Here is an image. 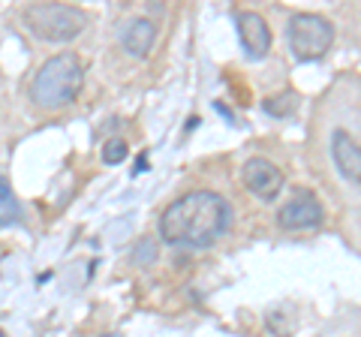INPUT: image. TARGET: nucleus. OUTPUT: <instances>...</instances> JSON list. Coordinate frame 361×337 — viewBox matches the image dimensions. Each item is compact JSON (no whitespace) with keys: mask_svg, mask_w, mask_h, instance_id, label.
Returning <instances> with one entry per match:
<instances>
[{"mask_svg":"<svg viewBox=\"0 0 361 337\" xmlns=\"http://www.w3.org/2000/svg\"><path fill=\"white\" fill-rule=\"evenodd\" d=\"M232 226V208L223 196L211 190H193V193L175 199L160 217V238L172 247H211L223 238Z\"/></svg>","mask_w":361,"mask_h":337,"instance_id":"obj_1","label":"nucleus"},{"mask_svg":"<svg viewBox=\"0 0 361 337\" xmlns=\"http://www.w3.org/2000/svg\"><path fill=\"white\" fill-rule=\"evenodd\" d=\"M82 85H85V63L78 61V54L61 51L39 66V73L30 85V99L39 109L54 111L61 106H70L78 97V91H82Z\"/></svg>","mask_w":361,"mask_h":337,"instance_id":"obj_2","label":"nucleus"},{"mask_svg":"<svg viewBox=\"0 0 361 337\" xmlns=\"http://www.w3.org/2000/svg\"><path fill=\"white\" fill-rule=\"evenodd\" d=\"M25 25L45 42H70L85 30L87 16L70 4H33L25 9Z\"/></svg>","mask_w":361,"mask_h":337,"instance_id":"obj_3","label":"nucleus"},{"mask_svg":"<svg viewBox=\"0 0 361 337\" xmlns=\"http://www.w3.org/2000/svg\"><path fill=\"white\" fill-rule=\"evenodd\" d=\"M334 42V25L319 13H295L289 18V46L298 61H319Z\"/></svg>","mask_w":361,"mask_h":337,"instance_id":"obj_4","label":"nucleus"},{"mask_svg":"<svg viewBox=\"0 0 361 337\" xmlns=\"http://www.w3.org/2000/svg\"><path fill=\"white\" fill-rule=\"evenodd\" d=\"M322 220H325V211L310 190H298V193L292 196L286 205H280V211H277V226L286 232H307V229L319 226Z\"/></svg>","mask_w":361,"mask_h":337,"instance_id":"obj_5","label":"nucleus"},{"mask_svg":"<svg viewBox=\"0 0 361 337\" xmlns=\"http://www.w3.org/2000/svg\"><path fill=\"white\" fill-rule=\"evenodd\" d=\"M241 181L253 196H259L262 202H274L280 196V190H283L286 178L271 160H265V157H253V160H247L244 168H241Z\"/></svg>","mask_w":361,"mask_h":337,"instance_id":"obj_6","label":"nucleus"},{"mask_svg":"<svg viewBox=\"0 0 361 337\" xmlns=\"http://www.w3.org/2000/svg\"><path fill=\"white\" fill-rule=\"evenodd\" d=\"M235 25H238V37H241L244 51L250 54L253 61H262L271 51V27L265 25V18L253 13V9H241V13L235 16Z\"/></svg>","mask_w":361,"mask_h":337,"instance_id":"obj_7","label":"nucleus"},{"mask_svg":"<svg viewBox=\"0 0 361 337\" xmlns=\"http://www.w3.org/2000/svg\"><path fill=\"white\" fill-rule=\"evenodd\" d=\"M154 42H157V25L151 18H145V16L130 18L127 25H123V30H121V46H123V51H127L130 58H139V61L148 58Z\"/></svg>","mask_w":361,"mask_h":337,"instance_id":"obj_8","label":"nucleus"},{"mask_svg":"<svg viewBox=\"0 0 361 337\" xmlns=\"http://www.w3.org/2000/svg\"><path fill=\"white\" fill-rule=\"evenodd\" d=\"M331 157L343 178H349L353 184H361V145L346 130L331 133Z\"/></svg>","mask_w":361,"mask_h":337,"instance_id":"obj_9","label":"nucleus"},{"mask_svg":"<svg viewBox=\"0 0 361 337\" xmlns=\"http://www.w3.org/2000/svg\"><path fill=\"white\" fill-rule=\"evenodd\" d=\"M21 220V205L13 193V184L0 175V226H13Z\"/></svg>","mask_w":361,"mask_h":337,"instance_id":"obj_10","label":"nucleus"},{"mask_svg":"<svg viewBox=\"0 0 361 337\" xmlns=\"http://www.w3.org/2000/svg\"><path fill=\"white\" fill-rule=\"evenodd\" d=\"M262 109L268 111L271 118H289L292 111L298 109V94H292V91H283V94H274V97H268L262 99Z\"/></svg>","mask_w":361,"mask_h":337,"instance_id":"obj_11","label":"nucleus"},{"mask_svg":"<svg viewBox=\"0 0 361 337\" xmlns=\"http://www.w3.org/2000/svg\"><path fill=\"white\" fill-rule=\"evenodd\" d=\"M130 157V145L123 142V139H109L106 145H103V163H109V166H118V163H123Z\"/></svg>","mask_w":361,"mask_h":337,"instance_id":"obj_12","label":"nucleus"},{"mask_svg":"<svg viewBox=\"0 0 361 337\" xmlns=\"http://www.w3.org/2000/svg\"><path fill=\"white\" fill-rule=\"evenodd\" d=\"M133 262L135 265H151V262H157V244H154V238L139 241V247L133 250Z\"/></svg>","mask_w":361,"mask_h":337,"instance_id":"obj_13","label":"nucleus"}]
</instances>
